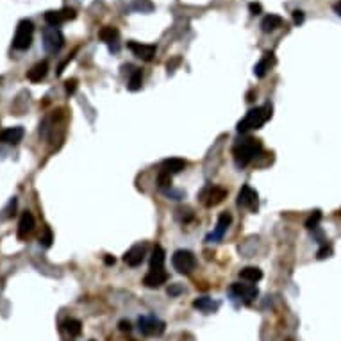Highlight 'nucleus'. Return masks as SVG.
Segmentation results:
<instances>
[{
  "label": "nucleus",
  "instance_id": "1",
  "mask_svg": "<svg viewBox=\"0 0 341 341\" xmlns=\"http://www.w3.org/2000/svg\"><path fill=\"white\" fill-rule=\"evenodd\" d=\"M263 150V145L256 138H247V140L239 141L232 148V156H234V163L238 168H245L256 159Z\"/></svg>",
  "mask_w": 341,
  "mask_h": 341
},
{
  "label": "nucleus",
  "instance_id": "2",
  "mask_svg": "<svg viewBox=\"0 0 341 341\" xmlns=\"http://www.w3.org/2000/svg\"><path fill=\"white\" fill-rule=\"evenodd\" d=\"M272 118V107L261 106L254 107L247 113L245 118L238 123V132H249V130H257Z\"/></svg>",
  "mask_w": 341,
  "mask_h": 341
},
{
  "label": "nucleus",
  "instance_id": "3",
  "mask_svg": "<svg viewBox=\"0 0 341 341\" xmlns=\"http://www.w3.org/2000/svg\"><path fill=\"white\" fill-rule=\"evenodd\" d=\"M32 36H34V24L31 20H20L13 38V48L16 50H27L32 45Z\"/></svg>",
  "mask_w": 341,
  "mask_h": 341
},
{
  "label": "nucleus",
  "instance_id": "4",
  "mask_svg": "<svg viewBox=\"0 0 341 341\" xmlns=\"http://www.w3.org/2000/svg\"><path fill=\"white\" fill-rule=\"evenodd\" d=\"M65 45V36L58 27H47L43 31V47L48 54H58Z\"/></svg>",
  "mask_w": 341,
  "mask_h": 341
},
{
  "label": "nucleus",
  "instance_id": "5",
  "mask_svg": "<svg viewBox=\"0 0 341 341\" xmlns=\"http://www.w3.org/2000/svg\"><path fill=\"white\" fill-rule=\"evenodd\" d=\"M172 264L179 273H191L197 266V259L190 250H177L172 256Z\"/></svg>",
  "mask_w": 341,
  "mask_h": 341
},
{
  "label": "nucleus",
  "instance_id": "6",
  "mask_svg": "<svg viewBox=\"0 0 341 341\" xmlns=\"http://www.w3.org/2000/svg\"><path fill=\"white\" fill-rule=\"evenodd\" d=\"M138 327H140V332L143 336H161L166 325L156 316H141L138 320Z\"/></svg>",
  "mask_w": 341,
  "mask_h": 341
},
{
  "label": "nucleus",
  "instance_id": "7",
  "mask_svg": "<svg viewBox=\"0 0 341 341\" xmlns=\"http://www.w3.org/2000/svg\"><path fill=\"white\" fill-rule=\"evenodd\" d=\"M75 16H77L75 9L65 7V9H59V11H47V13H45V22L48 24V27H59V25H63L65 22L73 20Z\"/></svg>",
  "mask_w": 341,
  "mask_h": 341
},
{
  "label": "nucleus",
  "instance_id": "8",
  "mask_svg": "<svg viewBox=\"0 0 341 341\" xmlns=\"http://www.w3.org/2000/svg\"><path fill=\"white\" fill-rule=\"evenodd\" d=\"M229 291H231L232 297L239 298V300L245 302V304H250L257 295H259V291H257V288L254 286V284H241V282L232 284Z\"/></svg>",
  "mask_w": 341,
  "mask_h": 341
},
{
  "label": "nucleus",
  "instance_id": "9",
  "mask_svg": "<svg viewBox=\"0 0 341 341\" xmlns=\"http://www.w3.org/2000/svg\"><path fill=\"white\" fill-rule=\"evenodd\" d=\"M238 205L250 209V211H257V207H259V195H257V191L250 188L249 184H245L238 193Z\"/></svg>",
  "mask_w": 341,
  "mask_h": 341
},
{
  "label": "nucleus",
  "instance_id": "10",
  "mask_svg": "<svg viewBox=\"0 0 341 341\" xmlns=\"http://www.w3.org/2000/svg\"><path fill=\"white\" fill-rule=\"evenodd\" d=\"M127 48H129L136 58L143 59V61H152L154 55H156V52H157L156 45H143V43H140V41H129V43H127Z\"/></svg>",
  "mask_w": 341,
  "mask_h": 341
},
{
  "label": "nucleus",
  "instance_id": "11",
  "mask_svg": "<svg viewBox=\"0 0 341 341\" xmlns=\"http://www.w3.org/2000/svg\"><path fill=\"white\" fill-rule=\"evenodd\" d=\"M231 222H232V216L229 215V213H222V215L218 216V223H216V229L207 236V241H220V239L223 238V234L227 232V229H229V225H231Z\"/></svg>",
  "mask_w": 341,
  "mask_h": 341
},
{
  "label": "nucleus",
  "instance_id": "12",
  "mask_svg": "<svg viewBox=\"0 0 341 341\" xmlns=\"http://www.w3.org/2000/svg\"><path fill=\"white\" fill-rule=\"evenodd\" d=\"M145 256H147V247L145 245H134L132 249L125 252L123 261H125L129 266H140L141 263H143Z\"/></svg>",
  "mask_w": 341,
  "mask_h": 341
},
{
  "label": "nucleus",
  "instance_id": "13",
  "mask_svg": "<svg viewBox=\"0 0 341 341\" xmlns=\"http://www.w3.org/2000/svg\"><path fill=\"white\" fill-rule=\"evenodd\" d=\"M24 127H7V129H4L2 132H0V141L2 143H7V145H18L22 140H24Z\"/></svg>",
  "mask_w": 341,
  "mask_h": 341
},
{
  "label": "nucleus",
  "instance_id": "14",
  "mask_svg": "<svg viewBox=\"0 0 341 341\" xmlns=\"http://www.w3.org/2000/svg\"><path fill=\"white\" fill-rule=\"evenodd\" d=\"M202 197L205 198V205L207 207H215V205L222 204L223 198L227 197V190L220 188V186H211V188H207V191H205Z\"/></svg>",
  "mask_w": 341,
  "mask_h": 341
},
{
  "label": "nucleus",
  "instance_id": "15",
  "mask_svg": "<svg viewBox=\"0 0 341 341\" xmlns=\"http://www.w3.org/2000/svg\"><path fill=\"white\" fill-rule=\"evenodd\" d=\"M34 227H36V222H34L32 213L25 211L24 215H22L20 222H18V239H25L29 234H32Z\"/></svg>",
  "mask_w": 341,
  "mask_h": 341
},
{
  "label": "nucleus",
  "instance_id": "16",
  "mask_svg": "<svg viewBox=\"0 0 341 341\" xmlns=\"http://www.w3.org/2000/svg\"><path fill=\"white\" fill-rule=\"evenodd\" d=\"M168 280V273L163 270H150L147 275L143 277V284L147 288H159Z\"/></svg>",
  "mask_w": 341,
  "mask_h": 341
},
{
  "label": "nucleus",
  "instance_id": "17",
  "mask_svg": "<svg viewBox=\"0 0 341 341\" xmlns=\"http://www.w3.org/2000/svg\"><path fill=\"white\" fill-rule=\"evenodd\" d=\"M273 65H275V55H273V52H266L263 58H261V61L254 66V75L263 79Z\"/></svg>",
  "mask_w": 341,
  "mask_h": 341
},
{
  "label": "nucleus",
  "instance_id": "18",
  "mask_svg": "<svg viewBox=\"0 0 341 341\" xmlns=\"http://www.w3.org/2000/svg\"><path fill=\"white\" fill-rule=\"evenodd\" d=\"M47 73H48V63L40 61L27 72V79L31 82H41L45 77H47Z\"/></svg>",
  "mask_w": 341,
  "mask_h": 341
},
{
  "label": "nucleus",
  "instance_id": "19",
  "mask_svg": "<svg viewBox=\"0 0 341 341\" xmlns=\"http://www.w3.org/2000/svg\"><path fill=\"white\" fill-rule=\"evenodd\" d=\"M193 307L198 311H202V313H213V311L218 309V302H215L209 297H198L193 300Z\"/></svg>",
  "mask_w": 341,
  "mask_h": 341
},
{
  "label": "nucleus",
  "instance_id": "20",
  "mask_svg": "<svg viewBox=\"0 0 341 341\" xmlns=\"http://www.w3.org/2000/svg\"><path fill=\"white\" fill-rule=\"evenodd\" d=\"M282 18L279 16V14H266L263 18V22H261V31L263 32H273L275 29H279L280 25H282Z\"/></svg>",
  "mask_w": 341,
  "mask_h": 341
},
{
  "label": "nucleus",
  "instance_id": "21",
  "mask_svg": "<svg viewBox=\"0 0 341 341\" xmlns=\"http://www.w3.org/2000/svg\"><path fill=\"white\" fill-rule=\"evenodd\" d=\"M239 279L245 280V282H259L263 279V272L256 266H247L239 272Z\"/></svg>",
  "mask_w": 341,
  "mask_h": 341
},
{
  "label": "nucleus",
  "instance_id": "22",
  "mask_svg": "<svg viewBox=\"0 0 341 341\" xmlns=\"http://www.w3.org/2000/svg\"><path fill=\"white\" fill-rule=\"evenodd\" d=\"M186 168V161L179 159V157H172V159L163 161V172H168V174H181Z\"/></svg>",
  "mask_w": 341,
  "mask_h": 341
},
{
  "label": "nucleus",
  "instance_id": "23",
  "mask_svg": "<svg viewBox=\"0 0 341 341\" xmlns=\"http://www.w3.org/2000/svg\"><path fill=\"white\" fill-rule=\"evenodd\" d=\"M63 331L68 336H72V338H77L82 332V324L79 320H75V318H68V320L63 324Z\"/></svg>",
  "mask_w": 341,
  "mask_h": 341
},
{
  "label": "nucleus",
  "instance_id": "24",
  "mask_svg": "<svg viewBox=\"0 0 341 341\" xmlns=\"http://www.w3.org/2000/svg\"><path fill=\"white\" fill-rule=\"evenodd\" d=\"M164 250L163 247L156 245V249H154L152 252V257H150V270H163L164 268Z\"/></svg>",
  "mask_w": 341,
  "mask_h": 341
},
{
  "label": "nucleus",
  "instance_id": "25",
  "mask_svg": "<svg viewBox=\"0 0 341 341\" xmlns=\"http://www.w3.org/2000/svg\"><path fill=\"white\" fill-rule=\"evenodd\" d=\"M120 36L118 29L116 27H111V25H106V27H102L99 31V38L104 41V43H116V38Z\"/></svg>",
  "mask_w": 341,
  "mask_h": 341
},
{
  "label": "nucleus",
  "instance_id": "26",
  "mask_svg": "<svg viewBox=\"0 0 341 341\" xmlns=\"http://www.w3.org/2000/svg\"><path fill=\"white\" fill-rule=\"evenodd\" d=\"M141 82H143V77H141V70L134 68L130 70L129 73V82H127V88L130 89V91H138V89H141Z\"/></svg>",
  "mask_w": 341,
  "mask_h": 341
},
{
  "label": "nucleus",
  "instance_id": "27",
  "mask_svg": "<svg viewBox=\"0 0 341 341\" xmlns=\"http://www.w3.org/2000/svg\"><path fill=\"white\" fill-rule=\"evenodd\" d=\"M130 9L136 11V13H152L154 4H152V0H134V2L130 4Z\"/></svg>",
  "mask_w": 341,
  "mask_h": 341
},
{
  "label": "nucleus",
  "instance_id": "28",
  "mask_svg": "<svg viewBox=\"0 0 341 341\" xmlns=\"http://www.w3.org/2000/svg\"><path fill=\"white\" fill-rule=\"evenodd\" d=\"M157 186H159V188H168V186H172V175L168 174V172L161 170V174L157 175Z\"/></svg>",
  "mask_w": 341,
  "mask_h": 341
},
{
  "label": "nucleus",
  "instance_id": "29",
  "mask_svg": "<svg viewBox=\"0 0 341 341\" xmlns=\"http://www.w3.org/2000/svg\"><path fill=\"white\" fill-rule=\"evenodd\" d=\"M14 209H16V198H11L9 200V204H7V207L4 209V215H2V220H9V218H13V215H14Z\"/></svg>",
  "mask_w": 341,
  "mask_h": 341
},
{
  "label": "nucleus",
  "instance_id": "30",
  "mask_svg": "<svg viewBox=\"0 0 341 341\" xmlns=\"http://www.w3.org/2000/svg\"><path fill=\"white\" fill-rule=\"evenodd\" d=\"M321 220V213L320 211H314L313 215L307 218V222H306V227L309 229V231H313V229H316L318 227V222Z\"/></svg>",
  "mask_w": 341,
  "mask_h": 341
},
{
  "label": "nucleus",
  "instance_id": "31",
  "mask_svg": "<svg viewBox=\"0 0 341 341\" xmlns=\"http://www.w3.org/2000/svg\"><path fill=\"white\" fill-rule=\"evenodd\" d=\"M40 243L43 247H50L52 245V231L50 229H45V232H43V236H40Z\"/></svg>",
  "mask_w": 341,
  "mask_h": 341
},
{
  "label": "nucleus",
  "instance_id": "32",
  "mask_svg": "<svg viewBox=\"0 0 341 341\" xmlns=\"http://www.w3.org/2000/svg\"><path fill=\"white\" fill-rule=\"evenodd\" d=\"M65 88H66V95H73L75 89H77V79H68L66 84H65Z\"/></svg>",
  "mask_w": 341,
  "mask_h": 341
},
{
  "label": "nucleus",
  "instance_id": "33",
  "mask_svg": "<svg viewBox=\"0 0 341 341\" xmlns=\"http://www.w3.org/2000/svg\"><path fill=\"white\" fill-rule=\"evenodd\" d=\"M332 254V247L331 245H324L320 250H318V259H325V257H331Z\"/></svg>",
  "mask_w": 341,
  "mask_h": 341
},
{
  "label": "nucleus",
  "instance_id": "34",
  "mask_svg": "<svg viewBox=\"0 0 341 341\" xmlns=\"http://www.w3.org/2000/svg\"><path fill=\"white\" fill-rule=\"evenodd\" d=\"M181 291H182V288L179 286V284H174V286L168 288V295H170V297H175V295H179Z\"/></svg>",
  "mask_w": 341,
  "mask_h": 341
},
{
  "label": "nucleus",
  "instance_id": "35",
  "mask_svg": "<svg viewBox=\"0 0 341 341\" xmlns=\"http://www.w3.org/2000/svg\"><path fill=\"white\" fill-rule=\"evenodd\" d=\"M293 20H295V24H297V25L302 24V22H304V13H302V11H295V13H293Z\"/></svg>",
  "mask_w": 341,
  "mask_h": 341
},
{
  "label": "nucleus",
  "instance_id": "36",
  "mask_svg": "<svg viewBox=\"0 0 341 341\" xmlns=\"http://www.w3.org/2000/svg\"><path fill=\"white\" fill-rule=\"evenodd\" d=\"M261 9H263V7H261V4H256V2L250 4V11H252V14H259Z\"/></svg>",
  "mask_w": 341,
  "mask_h": 341
},
{
  "label": "nucleus",
  "instance_id": "37",
  "mask_svg": "<svg viewBox=\"0 0 341 341\" xmlns=\"http://www.w3.org/2000/svg\"><path fill=\"white\" fill-rule=\"evenodd\" d=\"M120 329H122L123 332H129L130 329H132V327H130V321H125V320H122V321H120Z\"/></svg>",
  "mask_w": 341,
  "mask_h": 341
},
{
  "label": "nucleus",
  "instance_id": "38",
  "mask_svg": "<svg viewBox=\"0 0 341 341\" xmlns=\"http://www.w3.org/2000/svg\"><path fill=\"white\" fill-rule=\"evenodd\" d=\"M179 63H181V58H175L174 61H168V65H166V66H168V70H174L175 66L179 65Z\"/></svg>",
  "mask_w": 341,
  "mask_h": 341
},
{
  "label": "nucleus",
  "instance_id": "39",
  "mask_svg": "<svg viewBox=\"0 0 341 341\" xmlns=\"http://www.w3.org/2000/svg\"><path fill=\"white\" fill-rule=\"evenodd\" d=\"M334 11H336V14H338V16H341V0L334 4Z\"/></svg>",
  "mask_w": 341,
  "mask_h": 341
},
{
  "label": "nucleus",
  "instance_id": "40",
  "mask_svg": "<svg viewBox=\"0 0 341 341\" xmlns=\"http://www.w3.org/2000/svg\"><path fill=\"white\" fill-rule=\"evenodd\" d=\"M104 261H106V264H109V266L115 264V257L113 256H106V259H104Z\"/></svg>",
  "mask_w": 341,
  "mask_h": 341
},
{
  "label": "nucleus",
  "instance_id": "41",
  "mask_svg": "<svg viewBox=\"0 0 341 341\" xmlns=\"http://www.w3.org/2000/svg\"><path fill=\"white\" fill-rule=\"evenodd\" d=\"M91 341H93V339H91Z\"/></svg>",
  "mask_w": 341,
  "mask_h": 341
}]
</instances>
